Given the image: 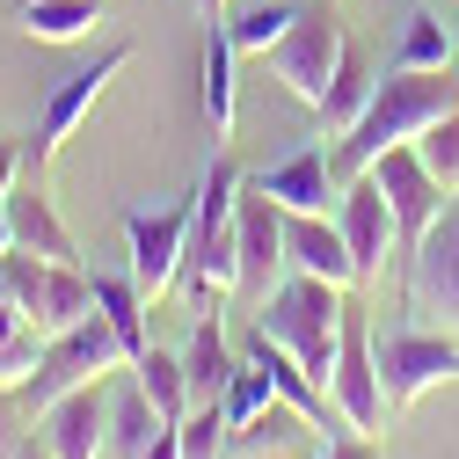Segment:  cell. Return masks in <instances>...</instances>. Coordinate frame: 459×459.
<instances>
[{
	"mask_svg": "<svg viewBox=\"0 0 459 459\" xmlns=\"http://www.w3.org/2000/svg\"><path fill=\"white\" fill-rule=\"evenodd\" d=\"M452 109H459V66H445V74H401V66H386V81H372L365 117L335 139V176L342 183L365 176L386 146H409L423 125L452 117Z\"/></svg>",
	"mask_w": 459,
	"mask_h": 459,
	"instance_id": "cell-1",
	"label": "cell"
},
{
	"mask_svg": "<svg viewBox=\"0 0 459 459\" xmlns=\"http://www.w3.org/2000/svg\"><path fill=\"white\" fill-rule=\"evenodd\" d=\"M241 168L234 160H212L204 183H197V226H190V263L176 277V292L190 299V314H212L219 299H234L241 284V234H234V212H241Z\"/></svg>",
	"mask_w": 459,
	"mask_h": 459,
	"instance_id": "cell-2",
	"label": "cell"
},
{
	"mask_svg": "<svg viewBox=\"0 0 459 459\" xmlns=\"http://www.w3.org/2000/svg\"><path fill=\"white\" fill-rule=\"evenodd\" d=\"M342 307H351V292H342V284H321V277L284 270V284L255 307V328L277 342V351H292V358L328 386L335 342H342ZM328 401H335V394H328Z\"/></svg>",
	"mask_w": 459,
	"mask_h": 459,
	"instance_id": "cell-3",
	"label": "cell"
},
{
	"mask_svg": "<svg viewBox=\"0 0 459 459\" xmlns=\"http://www.w3.org/2000/svg\"><path fill=\"white\" fill-rule=\"evenodd\" d=\"M263 59H270V74L284 81V95H292V102L321 109V102H328V81L342 74V59H351V37H342L335 0H299L292 30H284Z\"/></svg>",
	"mask_w": 459,
	"mask_h": 459,
	"instance_id": "cell-4",
	"label": "cell"
},
{
	"mask_svg": "<svg viewBox=\"0 0 459 459\" xmlns=\"http://www.w3.org/2000/svg\"><path fill=\"white\" fill-rule=\"evenodd\" d=\"M117 365H132V358H125L117 328H109V314L95 307L81 328H66L59 342H44V365L15 386V401H22V416H44L51 401H66L74 386H95L102 372H117Z\"/></svg>",
	"mask_w": 459,
	"mask_h": 459,
	"instance_id": "cell-5",
	"label": "cell"
},
{
	"mask_svg": "<svg viewBox=\"0 0 459 459\" xmlns=\"http://www.w3.org/2000/svg\"><path fill=\"white\" fill-rule=\"evenodd\" d=\"M0 270H8V292H15L22 321L44 342H59L66 328H81L95 314V277L81 263H51V255H30V248H8Z\"/></svg>",
	"mask_w": 459,
	"mask_h": 459,
	"instance_id": "cell-6",
	"label": "cell"
},
{
	"mask_svg": "<svg viewBox=\"0 0 459 459\" xmlns=\"http://www.w3.org/2000/svg\"><path fill=\"white\" fill-rule=\"evenodd\" d=\"M328 394H335L342 423H351V430H365V437H379V430H386V416H394L386 379H379V335H372L365 307H342V342H335Z\"/></svg>",
	"mask_w": 459,
	"mask_h": 459,
	"instance_id": "cell-7",
	"label": "cell"
},
{
	"mask_svg": "<svg viewBox=\"0 0 459 459\" xmlns=\"http://www.w3.org/2000/svg\"><path fill=\"white\" fill-rule=\"evenodd\" d=\"M379 379H386L394 416L416 409L423 394L459 379V335L452 328H394V335H379Z\"/></svg>",
	"mask_w": 459,
	"mask_h": 459,
	"instance_id": "cell-8",
	"label": "cell"
},
{
	"mask_svg": "<svg viewBox=\"0 0 459 459\" xmlns=\"http://www.w3.org/2000/svg\"><path fill=\"white\" fill-rule=\"evenodd\" d=\"M132 66V44H109L95 66H81V74H66L59 88H51V102H44V125H37V139H30V168H44L51 176V160L66 153V139H81V125L95 117V102L117 88V74Z\"/></svg>",
	"mask_w": 459,
	"mask_h": 459,
	"instance_id": "cell-9",
	"label": "cell"
},
{
	"mask_svg": "<svg viewBox=\"0 0 459 459\" xmlns=\"http://www.w3.org/2000/svg\"><path fill=\"white\" fill-rule=\"evenodd\" d=\"M190 226L197 204H168V212H132L125 219V241H132V284L146 292V307H160L176 292V277L190 263Z\"/></svg>",
	"mask_w": 459,
	"mask_h": 459,
	"instance_id": "cell-10",
	"label": "cell"
},
{
	"mask_svg": "<svg viewBox=\"0 0 459 459\" xmlns=\"http://www.w3.org/2000/svg\"><path fill=\"white\" fill-rule=\"evenodd\" d=\"M365 176L386 190V212H394V226H401V255H416V248H423V234L437 226V212L452 204V197H445V183L416 160V146H386V153L365 168Z\"/></svg>",
	"mask_w": 459,
	"mask_h": 459,
	"instance_id": "cell-11",
	"label": "cell"
},
{
	"mask_svg": "<svg viewBox=\"0 0 459 459\" xmlns=\"http://www.w3.org/2000/svg\"><path fill=\"white\" fill-rule=\"evenodd\" d=\"M409 307L430 328L459 335V197L437 212V226L423 234V248L409 255Z\"/></svg>",
	"mask_w": 459,
	"mask_h": 459,
	"instance_id": "cell-12",
	"label": "cell"
},
{
	"mask_svg": "<svg viewBox=\"0 0 459 459\" xmlns=\"http://www.w3.org/2000/svg\"><path fill=\"white\" fill-rule=\"evenodd\" d=\"M234 234H241V284H234V299L263 307L277 284H284V270H292V263H284V212H277V197H270V190L241 183Z\"/></svg>",
	"mask_w": 459,
	"mask_h": 459,
	"instance_id": "cell-13",
	"label": "cell"
},
{
	"mask_svg": "<svg viewBox=\"0 0 459 459\" xmlns=\"http://www.w3.org/2000/svg\"><path fill=\"white\" fill-rule=\"evenodd\" d=\"M335 226H342V241H351V263H358V284H379L386 263L401 255V226L386 212V190L372 176H351L335 197Z\"/></svg>",
	"mask_w": 459,
	"mask_h": 459,
	"instance_id": "cell-14",
	"label": "cell"
},
{
	"mask_svg": "<svg viewBox=\"0 0 459 459\" xmlns=\"http://www.w3.org/2000/svg\"><path fill=\"white\" fill-rule=\"evenodd\" d=\"M284 263H292L299 277L358 292V263H351V241H342L335 212H284Z\"/></svg>",
	"mask_w": 459,
	"mask_h": 459,
	"instance_id": "cell-15",
	"label": "cell"
},
{
	"mask_svg": "<svg viewBox=\"0 0 459 459\" xmlns=\"http://www.w3.org/2000/svg\"><path fill=\"white\" fill-rule=\"evenodd\" d=\"M8 226H15V248L51 255V263H81V241L66 234L59 204H51V190H44V168H30V160H22V176L8 190Z\"/></svg>",
	"mask_w": 459,
	"mask_h": 459,
	"instance_id": "cell-16",
	"label": "cell"
},
{
	"mask_svg": "<svg viewBox=\"0 0 459 459\" xmlns=\"http://www.w3.org/2000/svg\"><path fill=\"white\" fill-rule=\"evenodd\" d=\"M37 423H44L51 459H102V445H109V394H102V379L74 386L66 401H51Z\"/></svg>",
	"mask_w": 459,
	"mask_h": 459,
	"instance_id": "cell-17",
	"label": "cell"
},
{
	"mask_svg": "<svg viewBox=\"0 0 459 459\" xmlns=\"http://www.w3.org/2000/svg\"><path fill=\"white\" fill-rule=\"evenodd\" d=\"M248 183H255V190H270V197H277V212H335V197H342L335 153H321V146H299L292 160L263 168V176H248Z\"/></svg>",
	"mask_w": 459,
	"mask_h": 459,
	"instance_id": "cell-18",
	"label": "cell"
},
{
	"mask_svg": "<svg viewBox=\"0 0 459 459\" xmlns=\"http://www.w3.org/2000/svg\"><path fill=\"white\" fill-rule=\"evenodd\" d=\"M234 351H226V328H219V307L190 321V342H183V372H190V401L197 409H212V401H226V379H234Z\"/></svg>",
	"mask_w": 459,
	"mask_h": 459,
	"instance_id": "cell-19",
	"label": "cell"
},
{
	"mask_svg": "<svg viewBox=\"0 0 459 459\" xmlns=\"http://www.w3.org/2000/svg\"><path fill=\"white\" fill-rule=\"evenodd\" d=\"M132 372H139V394L153 401V416L176 430L197 401H190V372H183V351H146V358H132Z\"/></svg>",
	"mask_w": 459,
	"mask_h": 459,
	"instance_id": "cell-20",
	"label": "cell"
},
{
	"mask_svg": "<svg viewBox=\"0 0 459 459\" xmlns=\"http://www.w3.org/2000/svg\"><path fill=\"white\" fill-rule=\"evenodd\" d=\"M15 22L30 44H81L102 22V0H22Z\"/></svg>",
	"mask_w": 459,
	"mask_h": 459,
	"instance_id": "cell-21",
	"label": "cell"
},
{
	"mask_svg": "<svg viewBox=\"0 0 459 459\" xmlns=\"http://www.w3.org/2000/svg\"><path fill=\"white\" fill-rule=\"evenodd\" d=\"M234 37H226V22H204V125L212 139L234 132Z\"/></svg>",
	"mask_w": 459,
	"mask_h": 459,
	"instance_id": "cell-22",
	"label": "cell"
},
{
	"mask_svg": "<svg viewBox=\"0 0 459 459\" xmlns=\"http://www.w3.org/2000/svg\"><path fill=\"white\" fill-rule=\"evenodd\" d=\"M394 66H401V74H445V66H459V44H452L445 15L416 8L409 30H401V44H394Z\"/></svg>",
	"mask_w": 459,
	"mask_h": 459,
	"instance_id": "cell-23",
	"label": "cell"
},
{
	"mask_svg": "<svg viewBox=\"0 0 459 459\" xmlns=\"http://www.w3.org/2000/svg\"><path fill=\"white\" fill-rule=\"evenodd\" d=\"M95 307L109 314L125 358H146V351H153V342H146V314H153V307H146V292L132 284V270H125V277H95Z\"/></svg>",
	"mask_w": 459,
	"mask_h": 459,
	"instance_id": "cell-24",
	"label": "cell"
},
{
	"mask_svg": "<svg viewBox=\"0 0 459 459\" xmlns=\"http://www.w3.org/2000/svg\"><path fill=\"white\" fill-rule=\"evenodd\" d=\"M263 445H321V430L292 409V401H270V409L241 430H226V452H263Z\"/></svg>",
	"mask_w": 459,
	"mask_h": 459,
	"instance_id": "cell-25",
	"label": "cell"
},
{
	"mask_svg": "<svg viewBox=\"0 0 459 459\" xmlns=\"http://www.w3.org/2000/svg\"><path fill=\"white\" fill-rule=\"evenodd\" d=\"M365 102H372V74H365V59H358V51H351V59H342V74L328 81V102L314 109V117L342 139V132H351L358 117H365Z\"/></svg>",
	"mask_w": 459,
	"mask_h": 459,
	"instance_id": "cell-26",
	"label": "cell"
},
{
	"mask_svg": "<svg viewBox=\"0 0 459 459\" xmlns=\"http://www.w3.org/2000/svg\"><path fill=\"white\" fill-rule=\"evenodd\" d=\"M160 430H168V423L153 416V401H146L139 386H132V394H117V401H109V445H117L125 459H139V452H146V445H153Z\"/></svg>",
	"mask_w": 459,
	"mask_h": 459,
	"instance_id": "cell-27",
	"label": "cell"
},
{
	"mask_svg": "<svg viewBox=\"0 0 459 459\" xmlns=\"http://www.w3.org/2000/svg\"><path fill=\"white\" fill-rule=\"evenodd\" d=\"M270 401H277L270 372H263L255 358H241V365H234V379H226V401H219V409H226V430H241V423H255V416L270 409Z\"/></svg>",
	"mask_w": 459,
	"mask_h": 459,
	"instance_id": "cell-28",
	"label": "cell"
},
{
	"mask_svg": "<svg viewBox=\"0 0 459 459\" xmlns=\"http://www.w3.org/2000/svg\"><path fill=\"white\" fill-rule=\"evenodd\" d=\"M409 146H416V160L430 168V176L445 183V197H459V109H452V117H437V125H423Z\"/></svg>",
	"mask_w": 459,
	"mask_h": 459,
	"instance_id": "cell-29",
	"label": "cell"
},
{
	"mask_svg": "<svg viewBox=\"0 0 459 459\" xmlns=\"http://www.w3.org/2000/svg\"><path fill=\"white\" fill-rule=\"evenodd\" d=\"M292 15H299V0H263V8H248L241 22H226V37H234V51H255L263 59V51L292 30Z\"/></svg>",
	"mask_w": 459,
	"mask_h": 459,
	"instance_id": "cell-30",
	"label": "cell"
},
{
	"mask_svg": "<svg viewBox=\"0 0 459 459\" xmlns=\"http://www.w3.org/2000/svg\"><path fill=\"white\" fill-rule=\"evenodd\" d=\"M183 459H226V409L212 401V409H190L183 423Z\"/></svg>",
	"mask_w": 459,
	"mask_h": 459,
	"instance_id": "cell-31",
	"label": "cell"
},
{
	"mask_svg": "<svg viewBox=\"0 0 459 459\" xmlns=\"http://www.w3.org/2000/svg\"><path fill=\"white\" fill-rule=\"evenodd\" d=\"M22 423H30V416H22L15 386H0V459H22V445H30V437H22Z\"/></svg>",
	"mask_w": 459,
	"mask_h": 459,
	"instance_id": "cell-32",
	"label": "cell"
},
{
	"mask_svg": "<svg viewBox=\"0 0 459 459\" xmlns=\"http://www.w3.org/2000/svg\"><path fill=\"white\" fill-rule=\"evenodd\" d=\"M314 459H379V437H365V430H335V437H321Z\"/></svg>",
	"mask_w": 459,
	"mask_h": 459,
	"instance_id": "cell-33",
	"label": "cell"
},
{
	"mask_svg": "<svg viewBox=\"0 0 459 459\" xmlns=\"http://www.w3.org/2000/svg\"><path fill=\"white\" fill-rule=\"evenodd\" d=\"M321 445H263V452H226V459H314Z\"/></svg>",
	"mask_w": 459,
	"mask_h": 459,
	"instance_id": "cell-34",
	"label": "cell"
},
{
	"mask_svg": "<svg viewBox=\"0 0 459 459\" xmlns=\"http://www.w3.org/2000/svg\"><path fill=\"white\" fill-rule=\"evenodd\" d=\"M15 328H30V321H22L15 292H8V270H0V335H15Z\"/></svg>",
	"mask_w": 459,
	"mask_h": 459,
	"instance_id": "cell-35",
	"label": "cell"
},
{
	"mask_svg": "<svg viewBox=\"0 0 459 459\" xmlns=\"http://www.w3.org/2000/svg\"><path fill=\"white\" fill-rule=\"evenodd\" d=\"M139 459H183V430H160V437H153Z\"/></svg>",
	"mask_w": 459,
	"mask_h": 459,
	"instance_id": "cell-36",
	"label": "cell"
},
{
	"mask_svg": "<svg viewBox=\"0 0 459 459\" xmlns=\"http://www.w3.org/2000/svg\"><path fill=\"white\" fill-rule=\"evenodd\" d=\"M190 8H197L204 22H226V0H190Z\"/></svg>",
	"mask_w": 459,
	"mask_h": 459,
	"instance_id": "cell-37",
	"label": "cell"
},
{
	"mask_svg": "<svg viewBox=\"0 0 459 459\" xmlns=\"http://www.w3.org/2000/svg\"><path fill=\"white\" fill-rule=\"evenodd\" d=\"M15 248V226H8V197H0V255Z\"/></svg>",
	"mask_w": 459,
	"mask_h": 459,
	"instance_id": "cell-38",
	"label": "cell"
},
{
	"mask_svg": "<svg viewBox=\"0 0 459 459\" xmlns=\"http://www.w3.org/2000/svg\"><path fill=\"white\" fill-rule=\"evenodd\" d=\"M22 459H51V445H44V452H37V445H22Z\"/></svg>",
	"mask_w": 459,
	"mask_h": 459,
	"instance_id": "cell-39",
	"label": "cell"
},
{
	"mask_svg": "<svg viewBox=\"0 0 459 459\" xmlns=\"http://www.w3.org/2000/svg\"><path fill=\"white\" fill-rule=\"evenodd\" d=\"M452 44H459V30H452Z\"/></svg>",
	"mask_w": 459,
	"mask_h": 459,
	"instance_id": "cell-40",
	"label": "cell"
}]
</instances>
